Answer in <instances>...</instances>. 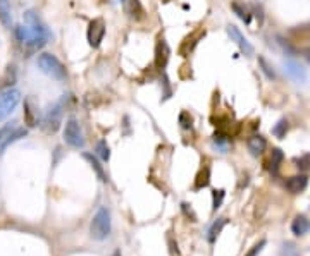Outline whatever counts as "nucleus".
<instances>
[{
  "instance_id": "obj_1",
  "label": "nucleus",
  "mask_w": 310,
  "mask_h": 256,
  "mask_svg": "<svg viewBox=\"0 0 310 256\" xmlns=\"http://www.w3.org/2000/svg\"><path fill=\"white\" fill-rule=\"evenodd\" d=\"M112 232V218H111V210L107 206H100L96 210V213L91 218L90 223V235L95 241H104L111 235Z\"/></svg>"
},
{
  "instance_id": "obj_2",
  "label": "nucleus",
  "mask_w": 310,
  "mask_h": 256,
  "mask_svg": "<svg viewBox=\"0 0 310 256\" xmlns=\"http://www.w3.org/2000/svg\"><path fill=\"white\" fill-rule=\"evenodd\" d=\"M36 64H38V69L43 74L50 76V78L57 79V81H66L67 79L66 67H64V64L54 54H40Z\"/></svg>"
},
{
  "instance_id": "obj_3",
  "label": "nucleus",
  "mask_w": 310,
  "mask_h": 256,
  "mask_svg": "<svg viewBox=\"0 0 310 256\" xmlns=\"http://www.w3.org/2000/svg\"><path fill=\"white\" fill-rule=\"evenodd\" d=\"M62 114H64V98L60 102L52 103L50 107L45 110L42 121V129L45 133H55L62 124Z\"/></svg>"
},
{
  "instance_id": "obj_4",
  "label": "nucleus",
  "mask_w": 310,
  "mask_h": 256,
  "mask_svg": "<svg viewBox=\"0 0 310 256\" xmlns=\"http://www.w3.org/2000/svg\"><path fill=\"white\" fill-rule=\"evenodd\" d=\"M64 141H66L69 146L76 148V150H79V148L84 146L83 129L76 119H69V121L66 122V127H64Z\"/></svg>"
},
{
  "instance_id": "obj_5",
  "label": "nucleus",
  "mask_w": 310,
  "mask_h": 256,
  "mask_svg": "<svg viewBox=\"0 0 310 256\" xmlns=\"http://www.w3.org/2000/svg\"><path fill=\"white\" fill-rule=\"evenodd\" d=\"M21 102V91L19 90H6L0 93V121L7 119Z\"/></svg>"
},
{
  "instance_id": "obj_6",
  "label": "nucleus",
  "mask_w": 310,
  "mask_h": 256,
  "mask_svg": "<svg viewBox=\"0 0 310 256\" xmlns=\"http://www.w3.org/2000/svg\"><path fill=\"white\" fill-rule=\"evenodd\" d=\"M104 37H106V23H104V19L96 18L88 25V31H86V38L91 49H98Z\"/></svg>"
},
{
  "instance_id": "obj_7",
  "label": "nucleus",
  "mask_w": 310,
  "mask_h": 256,
  "mask_svg": "<svg viewBox=\"0 0 310 256\" xmlns=\"http://www.w3.org/2000/svg\"><path fill=\"white\" fill-rule=\"evenodd\" d=\"M169 55H171V49H169L166 38L159 37L155 43V57H154V64L159 71L166 69L167 62H169Z\"/></svg>"
},
{
  "instance_id": "obj_8",
  "label": "nucleus",
  "mask_w": 310,
  "mask_h": 256,
  "mask_svg": "<svg viewBox=\"0 0 310 256\" xmlns=\"http://www.w3.org/2000/svg\"><path fill=\"white\" fill-rule=\"evenodd\" d=\"M205 37V30L203 28H198V30H195L191 35H188L186 38L181 42L179 45V55H183V57H188V55L191 54L193 50H195V47L200 43V40Z\"/></svg>"
},
{
  "instance_id": "obj_9",
  "label": "nucleus",
  "mask_w": 310,
  "mask_h": 256,
  "mask_svg": "<svg viewBox=\"0 0 310 256\" xmlns=\"http://www.w3.org/2000/svg\"><path fill=\"white\" fill-rule=\"evenodd\" d=\"M121 4H123L124 13H126L128 18L133 19V21H143V19L147 18L140 0H121Z\"/></svg>"
},
{
  "instance_id": "obj_10",
  "label": "nucleus",
  "mask_w": 310,
  "mask_h": 256,
  "mask_svg": "<svg viewBox=\"0 0 310 256\" xmlns=\"http://www.w3.org/2000/svg\"><path fill=\"white\" fill-rule=\"evenodd\" d=\"M228 35H229V37H231L233 42H235L236 45L240 47V50L243 52V54L247 55V57H250V55H253V47H252V43L243 37V33H241L238 28H236V26H228Z\"/></svg>"
},
{
  "instance_id": "obj_11",
  "label": "nucleus",
  "mask_w": 310,
  "mask_h": 256,
  "mask_svg": "<svg viewBox=\"0 0 310 256\" xmlns=\"http://www.w3.org/2000/svg\"><path fill=\"white\" fill-rule=\"evenodd\" d=\"M307 184H308L307 175H293V177H289L288 181L284 182V187H286L288 193L298 194L305 189V187H307Z\"/></svg>"
},
{
  "instance_id": "obj_12",
  "label": "nucleus",
  "mask_w": 310,
  "mask_h": 256,
  "mask_svg": "<svg viewBox=\"0 0 310 256\" xmlns=\"http://www.w3.org/2000/svg\"><path fill=\"white\" fill-rule=\"evenodd\" d=\"M284 71H286V74L293 79V81L303 83L305 79H307V73H305L303 67H301L300 64L293 62V61H286V62H284Z\"/></svg>"
},
{
  "instance_id": "obj_13",
  "label": "nucleus",
  "mask_w": 310,
  "mask_h": 256,
  "mask_svg": "<svg viewBox=\"0 0 310 256\" xmlns=\"http://www.w3.org/2000/svg\"><path fill=\"white\" fill-rule=\"evenodd\" d=\"M26 134H28V131L24 129V127H14V129H12L11 133H9V136H7V138L4 139L2 143H0V157H2V155L6 153V150L12 145V143L19 141V139H23Z\"/></svg>"
},
{
  "instance_id": "obj_14",
  "label": "nucleus",
  "mask_w": 310,
  "mask_h": 256,
  "mask_svg": "<svg viewBox=\"0 0 310 256\" xmlns=\"http://www.w3.org/2000/svg\"><path fill=\"white\" fill-rule=\"evenodd\" d=\"M248 150H250L252 155H255V157H259V155H262L265 151V148H267V141H265L264 136L257 134V136H252L250 139H248Z\"/></svg>"
},
{
  "instance_id": "obj_15",
  "label": "nucleus",
  "mask_w": 310,
  "mask_h": 256,
  "mask_svg": "<svg viewBox=\"0 0 310 256\" xmlns=\"http://www.w3.org/2000/svg\"><path fill=\"white\" fill-rule=\"evenodd\" d=\"M24 121L30 127H35L38 124V110H36L35 103L30 98L24 102Z\"/></svg>"
},
{
  "instance_id": "obj_16",
  "label": "nucleus",
  "mask_w": 310,
  "mask_h": 256,
  "mask_svg": "<svg viewBox=\"0 0 310 256\" xmlns=\"http://www.w3.org/2000/svg\"><path fill=\"white\" fill-rule=\"evenodd\" d=\"M310 230V220L305 217V215H298L295 217L291 223V232L295 235H305Z\"/></svg>"
},
{
  "instance_id": "obj_17",
  "label": "nucleus",
  "mask_w": 310,
  "mask_h": 256,
  "mask_svg": "<svg viewBox=\"0 0 310 256\" xmlns=\"http://www.w3.org/2000/svg\"><path fill=\"white\" fill-rule=\"evenodd\" d=\"M83 158L86 160L88 163L91 165V169L95 170V174H96V177L100 179L102 182H107L109 179H107V174H106V170H104V167L100 165V162H98V158L95 157V155H91V153H83Z\"/></svg>"
},
{
  "instance_id": "obj_18",
  "label": "nucleus",
  "mask_w": 310,
  "mask_h": 256,
  "mask_svg": "<svg viewBox=\"0 0 310 256\" xmlns=\"http://www.w3.org/2000/svg\"><path fill=\"white\" fill-rule=\"evenodd\" d=\"M228 225V218H217L214 223L211 225V229H209L207 232V239H209V242H216V239L219 237V234H221V230L224 229V227Z\"/></svg>"
},
{
  "instance_id": "obj_19",
  "label": "nucleus",
  "mask_w": 310,
  "mask_h": 256,
  "mask_svg": "<svg viewBox=\"0 0 310 256\" xmlns=\"http://www.w3.org/2000/svg\"><path fill=\"white\" fill-rule=\"evenodd\" d=\"M209 182H211V167L205 165L200 169L198 175L195 179V189H202V187H207Z\"/></svg>"
},
{
  "instance_id": "obj_20",
  "label": "nucleus",
  "mask_w": 310,
  "mask_h": 256,
  "mask_svg": "<svg viewBox=\"0 0 310 256\" xmlns=\"http://www.w3.org/2000/svg\"><path fill=\"white\" fill-rule=\"evenodd\" d=\"M16 83V67L14 66H9L4 74V78L0 79V90H11V86Z\"/></svg>"
},
{
  "instance_id": "obj_21",
  "label": "nucleus",
  "mask_w": 310,
  "mask_h": 256,
  "mask_svg": "<svg viewBox=\"0 0 310 256\" xmlns=\"http://www.w3.org/2000/svg\"><path fill=\"white\" fill-rule=\"evenodd\" d=\"M0 21L4 26H11L12 16H11V4L9 0H0Z\"/></svg>"
},
{
  "instance_id": "obj_22",
  "label": "nucleus",
  "mask_w": 310,
  "mask_h": 256,
  "mask_svg": "<svg viewBox=\"0 0 310 256\" xmlns=\"http://www.w3.org/2000/svg\"><path fill=\"white\" fill-rule=\"evenodd\" d=\"M283 158H284L283 151H281L279 148H274V150H272V155H271V165H269V169H271L272 174H277L281 163H283Z\"/></svg>"
},
{
  "instance_id": "obj_23",
  "label": "nucleus",
  "mask_w": 310,
  "mask_h": 256,
  "mask_svg": "<svg viewBox=\"0 0 310 256\" xmlns=\"http://www.w3.org/2000/svg\"><path fill=\"white\" fill-rule=\"evenodd\" d=\"M231 7H233V11L236 13V16L241 19V21H245L248 25L250 23V11L247 9V7L243 6V4H240V2H233L231 4Z\"/></svg>"
},
{
  "instance_id": "obj_24",
  "label": "nucleus",
  "mask_w": 310,
  "mask_h": 256,
  "mask_svg": "<svg viewBox=\"0 0 310 256\" xmlns=\"http://www.w3.org/2000/svg\"><path fill=\"white\" fill-rule=\"evenodd\" d=\"M95 151H96V157L106 160V162H107L109 158H111V148H109L107 141H104V139H100V141L96 143Z\"/></svg>"
},
{
  "instance_id": "obj_25",
  "label": "nucleus",
  "mask_w": 310,
  "mask_h": 256,
  "mask_svg": "<svg viewBox=\"0 0 310 256\" xmlns=\"http://www.w3.org/2000/svg\"><path fill=\"white\" fill-rule=\"evenodd\" d=\"M224 196H226L224 189H214V191H212V210H214V211L219 210L221 205H223Z\"/></svg>"
},
{
  "instance_id": "obj_26",
  "label": "nucleus",
  "mask_w": 310,
  "mask_h": 256,
  "mask_svg": "<svg viewBox=\"0 0 310 256\" xmlns=\"http://www.w3.org/2000/svg\"><path fill=\"white\" fill-rule=\"evenodd\" d=\"M178 121H179V126L183 127V129H191V126H193V117H191L190 112L183 110V112H181V114H179Z\"/></svg>"
},
{
  "instance_id": "obj_27",
  "label": "nucleus",
  "mask_w": 310,
  "mask_h": 256,
  "mask_svg": "<svg viewBox=\"0 0 310 256\" xmlns=\"http://www.w3.org/2000/svg\"><path fill=\"white\" fill-rule=\"evenodd\" d=\"M286 131H288V121L286 119H281V121L274 126V129H272V134H274L276 138H284V136H286Z\"/></svg>"
},
{
  "instance_id": "obj_28",
  "label": "nucleus",
  "mask_w": 310,
  "mask_h": 256,
  "mask_svg": "<svg viewBox=\"0 0 310 256\" xmlns=\"http://www.w3.org/2000/svg\"><path fill=\"white\" fill-rule=\"evenodd\" d=\"M259 64H260V67H262V73L267 76L269 79H276V73H274V69H272V66L269 64L267 61H265L264 57H260L259 59Z\"/></svg>"
},
{
  "instance_id": "obj_29",
  "label": "nucleus",
  "mask_w": 310,
  "mask_h": 256,
  "mask_svg": "<svg viewBox=\"0 0 310 256\" xmlns=\"http://www.w3.org/2000/svg\"><path fill=\"white\" fill-rule=\"evenodd\" d=\"M295 163L300 170H308L310 169V155H301V157L295 158Z\"/></svg>"
},
{
  "instance_id": "obj_30",
  "label": "nucleus",
  "mask_w": 310,
  "mask_h": 256,
  "mask_svg": "<svg viewBox=\"0 0 310 256\" xmlns=\"http://www.w3.org/2000/svg\"><path fill=\"white\" fill-rule=\"evenodd\" d=\"M214 143H216L217 146L223 148V150H226V145L229 143L228 134H224V133H216V136H214Z\"/></svg>"
},
{
  "instance_id": "obj_31",
  "label": "nucleus",
  "mask_w": 310,
  "mask_h": 256,
  "mask_svg": "<svg viewBox=\"0 0 310 256\" xmlns=\"http://www.w3.org/2000/svg\"><path fill=\"white\" fill-rule=\"evenodd\" d=\"M265 244H267V241H265V239H262V241H260V242H257L255 246H253L252 249L248 251V253L245 254V256H257V254H260V251H262L264 247H265Z\"/></svg>"
},
{
  "instance_id": "obj_32",
  "label": "nucleus",
  "mask_w": 310,
  "mask_h": 256,
  "mask_svg": "<svg viewBox=\"0 0 310 256\" xmlns=\"http://www.w3.org/2000/svg\"><path fill=\"white\" fill-rule=\"evenodd\" d=\"M14 124H16V122H12V124H7V126H4L2 129H0V143H2L4 139L7 138V136H9V133H11L12 129H14Z\"/></svg>"
},
{
  "instance_id": "obj_33",
  "label": "nucleus",
  "mask_w": 310,
  "mask_h": 256,
  "mask_svg": "<svg viewBox=\"0 0 310 256\" xmlns=\"http://www.w3.org/2000/svg\"><path fill=\"white\" fill-rule=\"evenodd\" d=\"M112 256H123V254H121V251H119V249H116V251H114V254H112Z\"/></svg>"
}]
</instances>
